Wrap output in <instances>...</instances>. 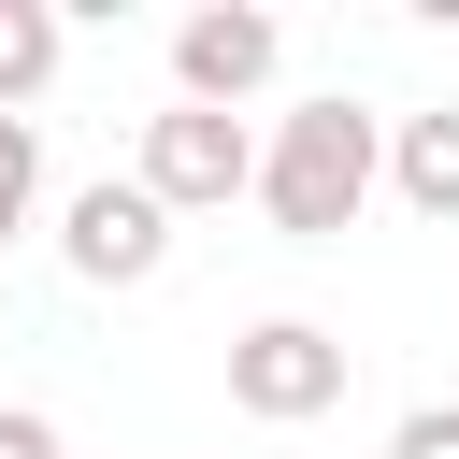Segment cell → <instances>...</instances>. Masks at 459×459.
Segmentation results:
<instances>
[{
  "label": "cell",
  "instance_id": "1",
  "mask_svg": "<svg viewBox=\"0 0 459 459\" xmlns=\"http://www.w3.org/2000/svg\"><path fill=\"white\" fill-rule=\"evenodd\" d=\"M373 186H387V115H359V100L273 115V143H258V215H273L287 244H344V230L373 215Z\"/></svg>",
  "mask_w": 459,
  "mask_h": 459
},
{
  "label": "cell",
  "instance_id": "2",
  "mask_svg": "<svg viewBox=\"0 0 459 459\" xmlns=\"http://www.w3.org/2000/svg\"><path fill=\"white\" fill-rule=\"evenodd\" d=\"M129 186H143L158 215H230V201H258V129H244V115H201V100H172V115H143V158H129Z\"/></svg>",
  "mask_w": 459,
  "mask_h": 459
},
{
  "label": "cell",
  "instance_id": "3",
  "mask_svg": "<svg viewBox=\"0 0 459 459\" xmlns=\"http://www.w3.org/2000/svg\"><path fill=\"white\" fill-rule=\"evenodd\" d=\"M230 402H244L258 430L330 416V402H344V330H316V316H244V330H230Z\"/></svg>",
  "mask_w": 459,
  "mask_h": 459
},
{
  "label": "cell",
  "instance_id": "4",
  "mask_svg": "<svg viewBox=\"0 0 459 459\" xmlns=\"http://www.w3.org/2000/svg\"><path fill=\"white\" fill-rule=\"evenodd\" d=\"M273 57H287V14H258V0H201V14L172 29V100L244 115V100L273 86Z\"/></svg>",
  "mask_w": 459,
  "mask_h": 459
},
{
  "label": "cell",
  "instance_id": "5",
  "mask_svg": "<svg viewBox=\"0 0 459 459\" xmlns=\"http://www.w3.org/2000/svg\"><path fill=\"white\" fill-rule=\"evenodd\" d=\"M57 258H72L86 287H158V273H172V215H158L129 172H100V186L57 201Z\"/></svg>",
  "mask_w": 459,
  "mask_h": 459
},
{
  "label": "cell",
  "instance_id": "6",
  "mask_svg": "<svg viewBox=\"0 0 459 459\" xmlns=\"http://www.w3.org/2000/svg\"><path fill=\"white\" fill-rule=\"evenodd\" d=\"M387 186H402L430 230H459V100H430V115H387Z\"/></svg>",
  "mask_w": 459,
  "mask_h": 459
},
{
  "label": "cell",
  "instance_id": "7",
  "mask_svg": "<svg viewBox=\"0 0 459 459\" xmlns=\"http://www.w3.org/2000/svg\"><path fill=\"white\" fill-rule=\"evenodd\" d=\"M57 0H0V115H29L43 86H57Z\"/></svg>",
  "mask_w": 459,
  "mask_h": 459
},
{
  "label": "cell",
  "instance_id": "8",
  "mask_svg": "<svg viewBox=\"0 0 459 459\" xmlns=\"http://www.w3.org/2000/svg\"><path fill=\"white\" fill-rule=\"evenodd\" d=\"M29 201H43V129L0 115V230H29Z\"/></svg>",
  "mask_w": 459,
  "mask_h": 459
},
{
  "label": "cell",
  "instance_id": "9",
  "mask_svg": "<svg viewBox=\"0 0 459 459\" xmlns=\"http://www.w3.org/2000/svg\"><path fill=\"white\" fill-rule=\"evenodd\" d=\"M387 459H459V402H416V416L387 430Z\"/></svg>",
  "mask_w": 459,
  "mask_h": 459
},
{
  "label": "cell",
  "instance_id": "10",
  "mask_svg": "<svg viewBox=\"0 0 459 459\" xmlns=\"http://www.w3.org/2000/svg\"><path fill=\"white\" fill-rule=\"evenodd\" d=\"M0 459H72V445H57V416H29V402H0Z\"/></svg>",
  "mask_w": 459,
  "mask_h": 459
}]
</instances>
